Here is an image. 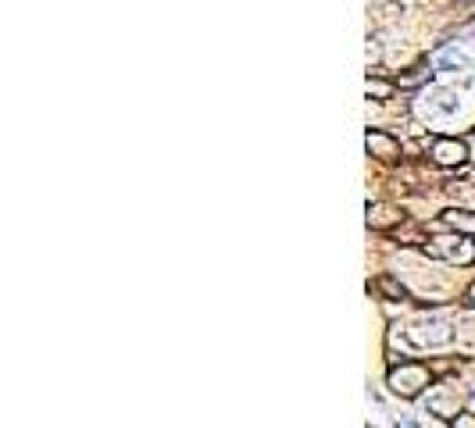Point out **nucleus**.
I'll return each mask as SVG.
<instances>
[{
  "mask_svg": "<svg viewBox=\"0 0 475 428\" xmlns=\"http://www.w3.org/2000/svg\"><path fill=\"white\" fill-rule=\"evenodd\" d=\"M429 382H432L429 368H425V364H414V360H404L400 368L390 371V392H397V396H404V400H414Z\"/></svg>",
  "mask_w": 475,
  "mask_h": 428,
  "instance_id": "f257e3e1",
  "label": "nucleus"
},
{
  "mask_svg": "<svg viewBox=\"0 0 475 428\" xmlns=\"http://www.w3.org/2000/svg\"><path fill=\"white\" fill-rule=\"evenodd\" d=\"M432 161L436 164H443V168H457V164H464L468 161V146L461 143V139H436L432 143Z\"/></svg>",
  "mask_w": 475,
  "mask_h": 428,
  "instance_id": "f03ea898",
  "label": "nucleus"
},
{
  "mask_svg": "<svg viewBox=\"0 0 475 428\" xmlns=\"http://www.w3.org/2000/svg\"><path fill=\"white\" fill-rule=\"evenodd\" d=\"M411 339H414L418 346H443V343L450 339V328H447V321H439V318L418 321V325L411 328Z\"/></svg>",
  "mask_w": 475,
  "mask_h": 428,
  "instance_id": "7ed1b4c3",
  "label": "nucleus"
},
{
  "mask_svg": "<svg viewBox=\"0 0 475 428\" xmlns=\"http://www.w3.org/2000/svg\"><path fill=\"white\" fill-rule=\"evenodd\" d=\"M368 154L379 161H397L400 157V143L386 132H368Z\"/></svg>",
  "mask_w": 475,
  "mask_h": 428,
  "instance_id": "20e7f679",
  "label": "nucleus"
},
{
  "mask_svg": "<svg viewBox=\"0 0 475 428\" xmlns=\"http://www.w3.org/2000/svg\"><path fill=\"white\" fill-rule=\"evenodd\" d=\"M397 222H400V214L393 207H386V203H372L368 207V225L372 229H386V225H397Z\"/></svg>",
  "mask_w": 475,
  "mask_h": 428,
  "instance_id": "39448f33",
  "label": "nucleus"
},
{
  "mask_svg": "<svg viewBox=\"0 0 475 428\" xmlns=\"http://www.w3.org/2000/svg\"><path fill=\"white\" fill-rule=\"evenodd\" d=\"M447 225L454 232H475V214L471 210H450L447 214Z\"/></svg>",
  "mask_w": 475,
  "mask_h": 428,
  "instance_id": "423d86ee",
  "label": "nucleus"
},
{
  "mask_svg": "<svg viewBox=\"0 0 475 428\" xmlns=\"http://www.w3.org/2000/svg\"><path fill=\"white\" fill-rule=\"evenodd\" d=\"M375 286H379V289H382L390 300H407V289H404V286H400L393 275H379V282H375Z\"/></svg>",
  "mask_w": 475,
  "mask_h": 428,
  "instance_id": "0eeeda50",
  "label": "nucleus"
},
{
  "mask_svg": "<svg viewBox=\"0 0 475 428\" xmlns=\"http://www.w3.org/2000/svg\"><path fill=\"white\" fill-rule=\"evenodd\" d=\"M365 90H368V97H375V100H386V97L393 93V86H390V82H379V79H368Z\"/></svg>",
  "mask_w": 475,
  "mask_h": 428,
  "instance_id": "6e6552de",
  "label": "nucleus"
},
{
  "mask_svg": "<svg viewBox=\"0 0 475 428\" xmlns=\"http://www.w3.org/2000/svg\"><path fill=\"white\" fill-rule=\"evenodd\" d=\"M454 428H475V414H457L454 417Z\"/></svg>",
  "mask_w": 475,
  "mask_h": 428,
  "instance_id": "1a4fd4ad",
  "label": "nucleus"
},
{
  "mask_svg": "<svg viewBox=\"0 0 475 428\" xmlns=\"http://www.w3.org/2000/svg\"><path fill=\"white\" fill-rule=\"evenodd\" d=\"M468 300H471V304H475V286H471V289H468Z\"/></svg>",
  "mask_w": 475,
  "mask_h": 428,
  "instance_id": "9d476101",
  "label": "nucleus"
}]
</instances>
